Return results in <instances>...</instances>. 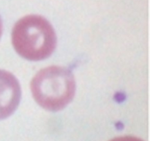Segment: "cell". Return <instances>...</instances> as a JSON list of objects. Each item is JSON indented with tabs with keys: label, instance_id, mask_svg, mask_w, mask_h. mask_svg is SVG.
<instances>
[{
	"label": "cell",
	"instance_id": "cell-4",
	"mask_svg": "<svg viewBox=\"0 0 150 141\" xmlns=\"http://www.w3.org/2000/svg\"><path fill=\"white\" fill-rule=\"evenodd\" d=\"M110 141H144L143 140L133 136H122L114 138Z\"/></svg>",
	"mask_w": 150,
	"mask_h": 141
},
{
	"label": "cell",
	"instance_id": "cell-5",
	"mask_svg": "<svg viewBox=\"0 0 150 141\" xmlns=\"http://www.w3.org/2000/svg\"><path fill=\"white\" fill-rule=\"evenodd\" d=\"M1 33H2V23H1V20L0 19V38L1 36Z\"/></svg>",
	"mask_w": 150,
	"mask_h": 141
},
{
	"label": "cell",
	"instance_id": "cell-3",
	"mask_svg": "<svg viewBox=\"0 0 150 141\" xmlns=\"http://www.w3.org/2000/svg\"><path fill=\"white\" fill-rule=\"evenodd\" d=\"M21 90L13 73L0 69V120L11 115L21 101Z\"/></svg>",
	"mask_w": 150,
	"mask_h": 141
},
{
	"label": "cell",
	"instance_id": "cell-1",
	"mask_svg": "<svg viewBox=\"0 0 150 141\" xmlns=\"http://www.w3.org/2000/svg\"><path fill=\"white\" fill-rule=\"evenodd\" d=\"M12 43L16 52L31 61L44 60L57 46L52 25L38 15H29L18 21L12 31Z\"/></svg>",
	"mask_w": 150,
	"mask_h": 141
},
{
	"label": "cell",
	"instance_id": "cell-2",
	"mask_svg": "<svg viewBox=\"0 0 150 141\" xmlns=\"http://www.w3.org/2000/svg\"><path fill=\"white\" fill-rule=\"evenodd\" d=\"M76 81L70 69L49 66L40 70L31 82L35 101L48 111H59L74 98Z\"/></svg>",
	"mask_w": 150,
	"mask_h": 141
}]
</instances>
